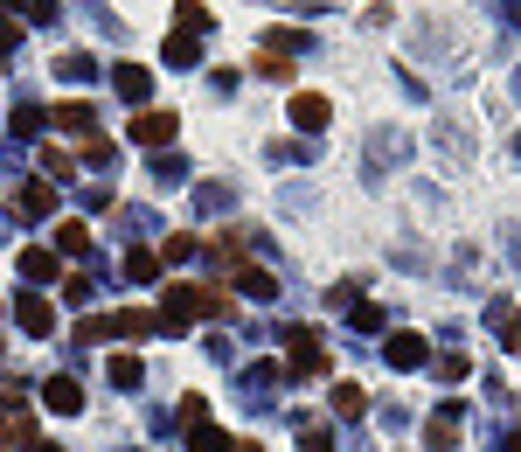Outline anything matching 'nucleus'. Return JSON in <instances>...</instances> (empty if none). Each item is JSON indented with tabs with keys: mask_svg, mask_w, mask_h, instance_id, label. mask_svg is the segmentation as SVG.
<instances>
[{
	"mask_svg": "<svg viewBox=\"0 0 521 452\" xmlns=\"http://www.w3.org/2000/svg\"><path fill=\"white\" fill-rule=\"evenodd\" d=\"M188 320H230V300L216 286H195V279H167L160 286V327H188Z\"/></svg>",
	"mask_w": 521,
	"mask_h": 452,
	"instance_id": "nucleus-1",
	"label": "nucleus"
},
{
	"mask_svg": "<svg viewBox=\"0 0 521 452\" xmlns=\"http://www.w3.org/2000/svg\"><path fill=\"white\" fill-rule=\"evenodd\" d=\"M285 348H292V376H327V355H320V327H285Z\"/></svg>",
	"mask_w": 521,
	"mask_h": 452,
	"instance_id": "nucleus-2",
	"label": "nucleus"
},
{
	"mask_svg": "<svg viewBox=\"0 0 521 452\" xmlns=\"http://www.w3.org/2000/svg\"><path fill=\"white\" fill-rule=\"evenodd\" d=\"M174 133H181V119L174 112H132V147H174Z\"/></svg>",
	"mask_w": 521,
	"mask_h": 452,
	"instance_id": "nucleus-3",
	"label": "nucleus"
},
{
	"mask_svg": "<svg viewBox=\"0 0 521 452\" xmlns=\"http://www.w3.org/2000/svg\"><path fill=\"white\" fill-rule=\"evenodd\" d=\"M14 216H21V223L56 216V181H21V188H14Z\"/></svg>",
	"mask_w": 521,
	"mask_h": 452,
	"instance_id": "nucleus-4",
	"label": "nucleus"
},
{
	"mask_svg": "<svg viewBox=\"0 0 521 452\" xmlns=\"http://www.w3.org/2000/svg\"><path fill=\"white\" fill-rule=\"evenodd\" d=\"M14 320H21V334H35V341L56 334V306L42 300V293H21V300H14Z\"/></svg>",
	"mask_w": 521,
	"mask_h": 452,
	"instance_id": "nucleus-5",
	"label": "nucleus"
},
{
	"mask_svg": "<svg viewBox=\"0 0 521 452\" xmlns=\"http://www.w3.org/2000/svg\"><path fill=\"white\" fill-rule=\"evenodd\" d=\"M383 362L390 369H424V334H410V327L383 334Z\"/></svg>",
	"mask_w": 521,
	"mask_h": 452,
	"instance_id": "nucleus-6",
	"label": "nucleus"
},
{
	"mask_svg": "<svg viewBox=\"0 0 521 452\" xmlns=\"http://www.w3.org/2000/svg\"><path fill=\"white\" fill-rule=\"evenodd\" d=\"M112 91L146 112V98H153V70H146V63H119V70H112Z\"/></svg>",
	"mask_w": 521,
	"mask_h": 452,
	"instance_id": "nucleus-7",
	"label": "nucleus"
},
{
	"mask_svg": "<svg viewBox=\"0 0 521 452\" xmlns=\"http://www.w3.org/2000/svg\"><path fill=\"white\" fill-rule=\"evenodd\" d=\"M42 411H56V418H77V411H84V390H77V376H49V383H42Z\"/></svg>",
	"mask_w": 521,
	"mask_h": 452,
	"instance_id": "nucleus-8",
	"label": "nucleus"
},
{
	"mask_svg": "<svg viewBox=\"0 0 521 452\" xmlns=\"http://www.w3.org/2000/svg\"><path fill=\"white\" fill-rule=\"evenodd\" d=\"M112 334H119V341H146V334H160V313H146V306H119V313H112Z\"/></svg>",
	"mask_w": 521,
	"mask_h": 452,
	"instance_id": "nucleus-9",
	"label": "nucleus"
},
{
	"mask_svg": "<svg viewBox=\"0 0 521 452\" xmlns=\"http://www.w3.org/2000/svg\"><path fill=\"white\" fill-rule=\"evenodd\" d=\"M327 119H334V105H327L320 91H299V98H292V126H299V133H320Z\"/></svg>",
	"mask_w": 521,
	"mask_h": 452,
	"instance_id": "nucleus-10",
	"label": "nucleus"
},
{
	"mask_svg": "<svg viewBox=\"0 0 521 452\" xmlns=\"http://www.w3.org/2000/svg\"><path fill=\"white\" fill-rule=\"evenodd\" d=\"M14 265H21V279H28V286H49V279H56V251H49V244H28Z\"/></svg>",
	"mask_w": 521,
	"mask_h": 452,
	"instance_id": "nucleus-11",
	"label": "nucleus"
},
{
	"mask_svg": "<svg viewBox=\"0 0 521 452\" xmlns=\"http://www.w3.org/2000/svg\"><path fill=\"white\" fill-rule=\"evenodd\" d=\"M230 446H237V439H230L216 418H195V425H188V452H230Z\"/></svg>",
	"mask_w": 521,
	"mask_h": 452,
	"instance_id": "nucleus-12",
	"label": "nucleus"
},
{
	"mask_svg": "<svg viewBox=\"0 0 521 452\" xmlns=\"http://www.w3.org/2000/svg\"><path fill=\"white\" fill-rule=\"evenodd\" d=\"M56 126H63V133H84V140H91V126H98V105L70 98V105H56Z\"/></svg>",
	"mask_w": 521,
	"mask_h": 452,
	"instance_id": "nucleus-13",
	"label": "nucleus"
},
{
	"mask_svg": "<svg viewBox=\"0 0 521 452\" xmlns=\"http://www.w3.org/2000/svg\"><path fill=\"white\" fill-rule=\"evenodd\" d=\"M56 251H63V258H91V223H77V216L56 223Z\"/></svg>",
	"mask_w": 521,
	"mask_h": 452,
	"instance_id": "nucleus-14",
	"label": "nucleus"
},
{
	"mask_svg": "<svg viewBox=\"0 0 521 452\" xmlns=\"http://www.w3.org/2000/svg\"><path fill=\"white\" fill-rule=\"evenodd\" d=\"M424 446H438V452H452V446H459V411H452V404H445V411H438V418L424 425Z\"/></svg>",
	"mask_w": 521,
	"mask_h": 452,
	"instance_id": "nucleus-15",
	"label": "nucleus"
},
{
	"mask_svg": "<svg viewBox=\"0 0 521 452\" xmlns=\"http://www.w3.org/2000/svg\"><path fill=\"white\" fill-rule=\"evenodd\" d=\"M14 446H35V418H28V411L0 418V452H14Z\"/></svg>",
	"mask_w": 521,
	"mask_h": 452,
	"instance_id": "nucleus-16",
	"label": "nucleus"
},
{
	"mask_svg": "<svg viewBox=\"0 0 521 452\" xmlns=\"http://www.w3.org/2000/svg\"><path fill=\"white\" fill-rule=\"evenodd\" d=\"M237 293H251V300H271V293H278V279H271L264 265H237Z\"/></svg>",
	"mask_w": 521,
	"mask_h": 452,
	"instance_id": "nucleus-17",
	"label": "nucleus"
},
{
	"mask_svg": "<svg viewBox=\"0 0 521 452\" xmlns=\"http://www.w3.org/2000/svg\"><path fill=\"white\" fill-rule=\"evenodd\" d=\"M209 21H216V14H209L202 0H174V28H181V35H202Z\"/></svg>",
	"mask_w": 521,
	"mask_h": 452,
	"instance_id": "nucleus-18",
	"label": "nucleus"
},
{
	"mask_svg": "<svg viewBox=\"0 0 521 452\" xmlns=\"http://www.w3.org/2000/svg\"><path fill=\"white\" fill-rule=\"evenodd\" d=\"M42 181H56V188H63V181H77V160H70L63 147H42Z\"/></svg>",
	"mask_w": 521,
	"mask_h": 452,
	"instance_id": "nucleus-19",
	"label": "nucleus"
},
{
	"mask_svg": "<svg viewBox=\"0 0 521 452\" xmlns=\"http://www.w3.org/2000/svg\"><path fill=\"white\" fill-rule=\"evenodd\" d=\"M126 279L132 286H153L160 279V251H126Z\"/></svg>",
	"mask_w": 521,
	"mask_h": 452,
	"instance_id": "nucleus-20",
	"label": "nucleus"
},
{
	"mask_svg": "<svg viewBox=\"0 0 521 452\" xmlns=\"http://www.w3.org/2000/svg\"><path fill=\"white\" fill-rule=\"evenodd\" d=\"M195 251H202V237H188V230H174V237H160V258H167V265H188Z\"/></svg>",
	"mask_w": 521,
	"mask_h": 452,
	"instance_id": "nucleus-21",
	"label": "nucleus"
},
{
	"mask_svg": "<svg viewBox=\"0 0 521 452\" xmlns=\"http://www.w3.org/2000/svg\"><path fill=\"white\" fill-rule=\"evenodd\" d=\"M362 411H369L362 383H334V418H362Z\"/></svg>",
	"mask_w": 521,
	"mask_h": 452,
	"instance_id": "nucleus-22",
	"label": "nucleus"
},
{
	"mask_svg": "<svg viewBox=\"0 0 521 452\" xmlns=\"http://www.w3.org/2000/svg\"><path fill=\"white\" fill-rule=\"evenodd\" d=\"M105 369H112V383H119V390H139V376H146V369H139V355H126V348H119Z\"/></svg>",
	"mask_w": 521,
	"mask_h": 452,
	"instance_id": "nucleus-23",
	"label": "nucleus"
},
{
	"mask_svg": "<svg viewBox=\"0 0 521 452\" xmlns=\"http://www.w3.org/2000/svg\"><path fill=\"white\" fill-rule=\"evenodd\" d=\"M195 56H202V42H195V35H181V28H174V35H167V63H174V70H188V63H195Z\"/></svg>",
	"mask_w": 521,
	"mask_h": 452,
	"instance_id": "nucleus-24",
	"label": "nucleus"
},
{
	"mask_svg": "<svg viewBox=\"0 0 521 452\" xmlns=\"http://www.w3.org/2000/svg\"><path fill=\"white\" fill-rule=\"evenodd\" d=\"M251 70H258V77H271V84H292V56H278V49H264Z\"/></svg>",
	"mask_w": 521,
	"mask_h": 452,
	"instance_id": "nucleus-25",
	"label": "nucleus"
},
{
	"mask_svg": "<svg viewBox=\"0 0 521 452\" xmlns=\"http://www.w3.org/2000/svg\"><path fill=\"white\" fill-rule=\"evenodd\" d=\"M348 320H355L362 334H376V327H383V306H376V300H355V306H348Z\"/></svg>",
	"mask_w": 521,
	"mask_h": 452,
	"instance_id": "nucleus-26",
	"label": "nucleus"
},
{
	"mask_svg": "<svg viewBox=\"0 0 521 452\" xmlns=\"http://www.w3.org/2000/svg\"><path fill=\"white\" fill-rule=\"evenodd\" d=\"M42 126H49V112H42V105H21V112H14V133H28V140H35Z\"/></svg>",
	"mask_w": 521,
	"mask_h": 452,
	"instance_id": "nucleus-27",
	"label": "nucleus"
},
{
	"mask_svg": "<svg viewBox=\"0 0 521 452\" xmlns=\"http://www.w3.org/2000/svg\"><path fill=\"white\" fill-rule=\"evenodd\" d=\"M91 293H98V286H91L84 272H70V279H63V300H70V306H91Z\"/></svg>",
	"mask_w": 521,
	"mask_h": 452,
	"instance_id": "nucleus-28",
	"label": "nucleus"
},
{
	"mask_svg": "<svg viewBox=\"0 0 521 452\" xmlns=\"http://www.w3.org/2000/svg\"><path fill=\"white\" fill-rule=\"evenodd\" d=\"M84 160H91V167H112L119 153H112V140H98V133H91V140H84Z\"/></svg>",
	"mask_w": 521,
	"mask_h": 452,
	"instance_id": "nucleus-29",
	"label": "nucleus"
},
{
	"mask_svg": "<svg viewBox=\"0 0 521 452\" xmlns=\"http://www.w3.org/2000/svg\"><path fill=\"white\" fill-rule=\"evenodd\" d=\"M299 452H334V432H320V425H306V432H299Z\"/></svg>",
	"mask_w": 521,
	"mask_h": 452,
	"instance_id": "nucleus-30",
	"label": "nucleus"
},
{
	"mask_svg": "<svg viewBox=\"0 0 521 452\" xmlns=\"http://www.w3.org/2000/svg\"><path fill=\"white\" fill-rule=\"evenodd\" d=\"M56 70H63V77H70V84H84V77H98V70H91V56H63V63H56Z\"/></svg>",
	"mask_w": 521,
	"mask_h": 452,
	"instance_id": "nucleus-31",
	"label": "nucleus"
},
{
	"mask_svg": "<svg viewBox=\"0 0 521 452\" xmlns=\"http://www.w3.org/2000/svg\"><path fill=\"white\" fill-rule=\"evenodd\" d=\"M105 334H112V320H105V313H91V320H77V341H105Z\"/></svg>",
	"mask_w": 521,
	"mask_h": 452,
	"instance_id": "nucleus-32",
	"label": "nucleus"
},
{
	"mask_svg": "<svg viewBox=\"0 0 521 452\" xmlns=\"http://www.w3.org/2000/svg\"><path fill=\"white\" fill-rule=\"evenodd\" d=\"M21 21H56V0H21Z\"/></svg>",
	"mask_w": 521,
	"mask_h": 452,
	"instance_id": "nucleus-33",
	"label": "nucleus"
},
{
	"mask_svg": "<svg viewBox=\"0 0 521 452\" xmlns=\"http://www.w3.org/2000/svg\"><path fill=\"white\" fill-rule=\"evenodd\" d=\"M21 49V21H0V56H14Z\"/></svg>",
	"mask_w": 521,
	"mask_h": 452,
	"instance_id": "nucleus-34",
	"label": "nucleus"
},
{
	"mask_svg": "<svg viewBox=\"0 0 521 452\" xmlns=\"http://www.w3.org/2000/svg\"><path fill=\"white\" fill-rule=\"evenodd\" d=\"M508 348H521V313H508V334H501Z\"/></svg>",
	"mask_w": 521,
	"mask_h": 452,
	"instance_id": "nucleus-35",
	"label": "nucleus"
},
{
	"mask_svg": "<svg viewBox=\"0 0 521 452\" xmlns=\"http://www.w3.org/2000/svg\"><path fill=\"white\" fill-rule=\"evenodd\" d=\"M28 452H56V446H49V439H35V446H28Z\"/></svg>",
	"mask_w": 521,
	"mask_h": 452,
	"instance_id": "nucleus-36",
	"label": "nucleus"
},
{
	"mask_svg": "<svg viewBox=\"0 0 521 452\" xmlns=\"http://www.w3.org/2000/svg\"><path fill=\"white\" fill-rule=\"evenodd\" d=\"M508 452H521V432H515V439H508Z\"/></svg>",
	"mask_w": 521,
	"mask_h": 452,
	"instance_id": "nucleus-37",
	"label": "nucleus"
},
{
	"mask_svg": "<svg viewBox=\"0 0 521 452\" xmlns=\"http://www.w3.org/2000/svg\"><path fill=\"white\" fill-rule=\"evenodd\" d=\"M7 7H21V0H7Z\"/></svg>",
	"mask_w": 521,
	"mask_h": 452,
	"instance_id": "nucleus-38",
	"label": "nucleus"
}]
</instances>
